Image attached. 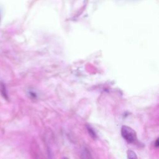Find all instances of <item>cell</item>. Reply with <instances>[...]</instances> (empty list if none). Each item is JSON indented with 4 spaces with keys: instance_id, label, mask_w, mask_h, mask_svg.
I'll list each match as a JSON object with an SVG mask.
<instances>
[{
    "instance_id": "3957f363",
    "label": "cell",
    "mask_w": 159,
    "mask_h": 159,
    "mask_svg": "<svg viewBox=\"0 0 159 159\" xmlns=\"http://www.w3.org/2000/svg\"><path fill=\"white\" fill-rule=\"evenodd\" d=\"M87 130L89 133V135L94 139H96L97 137V135L95 132V131L93 130V129L90 125H87Z\"/></svg>"
},
{
    "instance_id": "6da1fadb",
    "label": "cell",
    "mask_w": 159,
    "mask_h": 159,
    "mask_svg": "<svg viewBox=\"0 0 159 159\" xmlns=\"http://www.w3.org/2000/svg\"><path fill=\"white\" fill-rule=\"evenodd\" d=\"M121 135L123 139L128 143H134L137 140V134L131 127L123 125L121 127Z\"/></svg>"
},
{
    "instance_id": "5b68a950",
    "label": "cell",
    "mask_w": 159,
    "mask_h": 159,
    "mask_svg": "<svg viewBox=\"0 0 159 159\" xmlns=\"http://www.w3.org/2000/svg\"><path fill=\"white\" fill-rule=\"evenodd\" d=\"M127 159H138L136 153L130 150L127 151Z\"/></svg>"
},
{
    "instance_id": "52a82bcc",
    "label": "cell",
    "mask_w": 159,
    "mask_h": 159,
    "mask_svg": "<svg viewBox=\"0 0 159 159\" xmlns=\"http://www.w3.org/2000/svg\"><path fill=\"white\" fill-rule=\"evenodd\" d=\"M62 159H68L67 157H63Z\"/></svg>"
},
{
    "instance_id": "8992f818",
    "label": "cell",
    "mask_w": 159,
    "mask_h": 159,
    "mask_svg": "<svg viewBox=\"0 0 159 159\" xmlns=\"http://www.w3.org/2000/svg\"><path fill=\"white\" fill-rule=\"evenodd\" d=\"M155 146L156 147H158L159 146V142H158V139H157L155 141Z\"/></svg>"
},
{
    "instance_id": "7a4b0ae2",
    "label": "cell",
    "mask_w": 159,
    "mask_h": 159,
    "mask_svg": "<svg viewBox=\"0 0 159 159\" xmlns=\"http://www.w3.org/2000/svg\"><path fill=\"white\" fill-rule=\"evenodd\" d=\"M0 93L2 95V96L5 99H8V95H7V89H6V87L5 86V84L2 83L0 82Z\"/></svg>"
},
{
    "instance_id": "277c9868",
    "label": "cell",
    "mask_w": 159,
    "mask_h": 159,
    "mask_svg": "<svg viewBox=\"0 0 159 159\" xmlns=\"http://www.w3.org/2000/svg\"><path fill=\"white\" fill-rule=\"evenodd\" d=\"M81 158L82 159H91L90 153L86 148H84L83 150V152L81 153Z\"/></svg>"
}]
</instances>
